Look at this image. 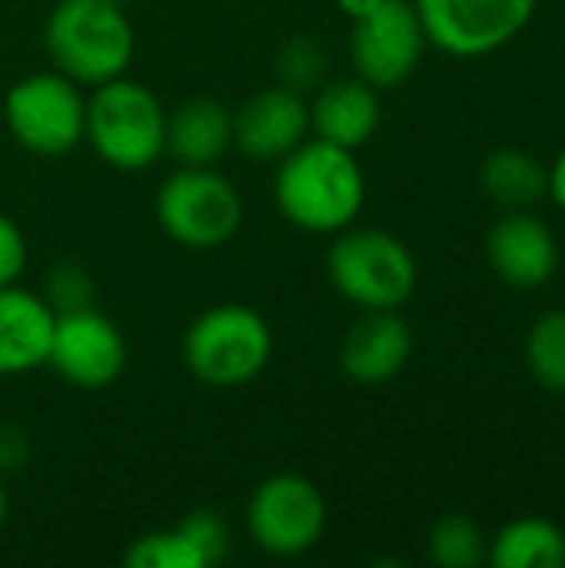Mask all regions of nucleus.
Wrapping results in <instances>:
<instances>
[{
	"instance_id": "obj_1",
	"label": "nucleus",
	"mask_w": 565,
	"mask_h": 568,
	"mask_svg": "<svg viewBox=\"0 0 565 568\" xmlns=\"http://www.w3.org/2000/svg\"><path fill=\"white\" fill-rule=\"evenodd\" d=\"M273 196L286 223L303 233H340L353 226L366 200V180L353 150L303 140L280 160Z\"/></svg>"
},
{
	"instance_id": "obj_2",
	"label": "nucleus",
	"mask_w": 565,
	"mask_h": 568,
	"mask_svg": "<svg viewBox=\"0 0 565 568\" xmlns=\"http://www.w3.org/2000/svg\"><path fill=\"white\" fill-rule=\"evenodd\" d=\"M43 47L53 70L80 87H100L127 73L137 33L127 10L110 0H57L43 23Z\"/></svg>"
},
{
	"instance_id": "obj_3",
	"label": "nucleus",
	"mask_w": 565,
	"mask_h": 568,
	"mask_svg": "<svg viewBox=\"0 0 565 568\" xmlns=\"http://www.w3.org/2000/svg\"><path fill=\"white\" fill-rule=\"evenodd\" d=\"M93 153L123 173L153 166L167 150V113L157 93L137 80L117 77L87 97V133Z\"/></svg>"
},
{
	"instance_id": "obj_4",
	"label": "nucleus",
	"mask_w": 565,
	"mask_h": 568,
	"mask_svg": "<svg viewBox=\"0 0 565 568\" xmlns=\"http://www.w3.org/2000/svg\"><path fill=\"white\" fill-rule=\"evenodd\" d=\"M270 356L273 329L243 303L210 306L183 333L186 369L213 389H240L253 383L270 366Z\"/></svg>"
},
{
	"instance_id": "obj_5",
	"label": "nucleus",
	"mask_w": 565,
	"mask_h": 568,
	"mask_svg": "<svg viewBox=\"0 0 565 568\" xmlns=\"http://www.w3.org/2000/svg\"><path fill=\"white\" fill-rule=\"evenodd\" d=\"M333 290L360 310H400L416 290V256L386 230H340L326 253Z\"/></svg>"
},
{
	"instance_id": "obj_6",
	"label": "nucleus",
	"mask_w": 565,
	"mask_h": 568,
	"mask_svg": "<svg viewBox=\"0 0 565 568\" xmlns=\"http://www.w3.org/2000/svg\"><path fill=\"white\" fill-rule=\"evenodd\" d=\"M160 230L186 250H216L243 223L240 190L210 166H180L157 190Z\"/></svg>"
},
{
	"instance_id": "obj_7",
	"label": "nucleus",
	"mask_w": 565,
	"mask_h": 568,
	"mask_svg": "<svg viewBox=\"0 0 565 568\" xmlns=\"http://www.w3.org/2000/svg\"><path fill=\"white\" fill-rule=\"evenodd\" d=\"M3 120L10 136L37 156H67L87 133V97L80 83L60 70L30 73L3 97Z\"/></svg>"
},
{
	"instance_id": "obj_8",
	"label": "nucleus",
	"mask_w": 565,
	"mask_h": 568,
	"mask_svg": "<svg viewBox=\"0 0 565 568\" xmlns=\"http://www.w3.org/2000/svg\"><path fill=\"white\" fill-rule=\"evenodd\" d=\"M246 529L253 546L273 559L306 556L326 532V499L313 479L300 473H276L253 489Z\"/></svg>"
},
{
	"instance_id": "obj_9",
	"label": "nucleus",
	"mask_w": 565,
	"mask_h": 568,
	"mask_svg": "<svg viewBox=\"0 0 565 568\" xmlns=\"http://www.w3.org/2000/svg\"><path fill=\"white\" fill-rule=\"evenodd\" d=\"M426 43L450 57H486L516 40L539 0H416Z\"/></svg>"
},
{
	"instance_id": "obj_10",
	"label": "nucleus",
	"mask_w": 565,
	"mask_h": 568,
	"mask_svg": "<svg viewBox=\"0 0 565 568\" xmlns=\"http://www.w3.org/2000/svg\"><path fill=\"white\" fill-rule=\"evenodd\" d=\"M426 33L410 0H383L366 17L353 20L350 57L356 77L376 90L400 87L420 67Z\"/></svg>"
},
{
	"instance_id": "obj_11",
	"label": "nucleus",
	"mask_w": 565,
	"mask_h": 568,
	"mask_svg": "<svg viewBox=\"0 0 565 568\" xmlns=\"http://www.w3.org/2000/svg\"><path fill=\"white\" fill-rule=\"evenodd\" d=\"M47 366L77 389H107L127 366L123 333L93 306L60 313L53 323Z\"/></svg>"
},
{
	"instance_id": "obj_12",
	"label": "nucleus",
	"mask_w": 565,
	"mask_h": 568,
	"mask_svg": "<svg viewBox=\"0 0 565 568\" xmlns=\"http://www.w3.org/2000/svg\"><path fill=\"white\" fill-rule=\"evenodd\" d=\"M486 260L500 283L513 290H539L559 270V240L529 210H503L486 233Z\"/></svg>"
},
{
	"instance_id": "obj_13",
	"label": "nucleus",
	"mask_w": 565,
	"mask_h": 568,
	"mask_svg": "<svg viewBox=\"0 0 565 568\" xmlns=\"http://www.w3.org/2000/svg\"><path fill=\"white\" fill-rule=\"evenodd\" d=\"M310 133V103L286 87L250 93L233 110V146L260 163L283 160Z\"/></svg>"
},
{
	"instance_id": "obj_14",
	"label": "nucleus",
	"mask_w": 565,
	"mask_h": 568,
	"mask_svg": "<svg viewBox=\"0 0 565 568\" xmlns=\"http://www.w3.org/2000/svg\"><path fill=\"white\" fill-rule=\"evenodd\" d=\"M413 356V333L400 310H363L340 346V369L360 386L396 379Z\"/></svg>"
},
{
	"instance_id": "obj_15",
	"label": "nucleus",
	"mask_w": 565,
	"mask_h": 568,
	"mask_svg": "<svg viewBox=\"0 0 565 568\" xmlns=\"http://www.w3.org/2000/svg\"><path fill=\"white\" fill-rule=\"evenodd\" d=\"M57 313L40 293L17 283L0 286V376L47 366Z\"/></svg>"
},
{
	"instance_id": "obj_16",
	"label": "nucleus",
	"mask_w": 565,
	"mask_h": 568,
	"mask_svg": "<svg viewBox=\"0 0 565 568\" xmlns=\"http://www.w3.org/2000/svg\"><path fill=\"white\" fill-rule=\"evenodd\" d=\"M380 93L360 77L316 87V97L310 103V130L320 140L353 153L373 140V133L380 130Z\"/></svg>"
},
{
	"instance_id": "obj_17",
	"label": "nucleus",
	"mask_w": 565,
	"mask_h": 568,
	"mask_svg": "<svg viewBox=\"0 0 565 568\" xmlns=\"http://www.w3.org/2000/svg\"><path fill=\"white\" fill-rule=\"evenodd\" d=\"M233 146V110L213 97L183 100L167 113V153L180 166H213Z\"/></svg>"
},
{
	"instance_id": "obj_18",
	"label": "nucleus",
	"mask_w": 565,
	"mask_h": 568,
	"mask_svg": "<svg viewBox=\"0 0 565 568\" xmlns=\"http://www.w3.org/2000/svg\"><path fill=\"white\" fill-rule=\"evenodd\" d=\"M480 186L500 210H533L549 190V166L519 146H500L483 160Z\"/></svg>"
},
{
	"instance_id": "obj_19",
	"label": "nucleus",
	"mask_w": 565,
	"mask_h": 568,
	"mask_svg": "<svg viewBox=\"0 0 565 568\" xmlns=\"http://www.w3.org/2000/svg\"><path fill=\"white\" fill-rule=\"evenodd\" d=\"M486 562L496 568H563L565 532L543 516H519L490 539Z\"/></svg>"
},
{
	"instance_id": "obj_20",
	"label": "nucleus",
	"mask_w": 565,
	"mask_h": 568,
	"mask_svg": "<svg viewBox=\"0 0 565 568\" xmlns=\"http://www.w3.org/2000/svg\"><path fill=\"white\" fill-rule=\"evenodd\" d=\"M523 359L539 389L565 396V310H546L533 320L526 329Z\"/></svg>"
},
{
	"instance_id": "obj_21",
	"label": "nucleus",
	"mask_w": 565,
	"mask_h": 568,
	"mask_svg": "<svg viewBox=\"0 0 565 568\" xmlns=\"http://www.w3.org/2000/svg\"><path fill=\"white\" fill-rule=\"evenodd\" d=\"M430 559L440 568H476L486 562L490 539L470 516H443L433 523L430 539H426Z\"/></svg>"
},
{
	"instance_id": "obj_22",
	"label": "nucleus",
	"mask_w": 565,
	"mask_h": 568,
	"mask_svg": "<svg viewBox=\"0 0 565 568\" xmlns=\"http://www.w3.org/2000/svg\"><path fill=\"white\" fill-rule=\"evenodd\" d=\"M127 568H203V559L190 546V539L173 526V529H157L137 536L127 552H123Z\"/></svg>"
},
{
	"instance_id": "obj_23",
	"label": "nucleus",
	"mask_w": 565,
	"mask_h": 568,
	"mask_svg": "<svg viewBox=\"0 0 565 568\" xmlns=\"http://www.w3.org/2000/svg\"><path fill=\"white\" fill-rule=\"evenodd\" d=\"M323 73H326V50L316 37L296 33L280 47V53H276L280 87H286L293 93H306V90L320 87Z\"/></svg>"
},
{
	"instance_id": "obj_24",
	"label": "nucleus",
	"mask_w": 565,
	"mask_h": 568,
	"mask_svg": "<svg viewBox=\"0 0 565 568\" xmlns=\"http://www.w3.org/2000/svg\"><path fill=\"white\" fill-rule=\"evenodd\" d=\"M47 306L60 316V313H73L83 306H93V276L87 273L83 263L73 260H60L47 270L43 276V293Z\"/></svg>"
},
{
	"instance_id": "obj_25",
	"label": "nucleus",
	"mask_w": 565,
	"mask_h": 568,
	"mask_svg": "<svg viewBox=\"0 0 565 568\" xmlns=\"http://www.w3.org/2000/svg\"><path fill=\"white\" fill-rule=\"evenodd\" d=\"M176 529L190 539V546L203 559V568L220 566L230 556V526L223 523L220 513H213V509H193V513H186L176 523Z\"/></svg>"
},
{
	"instance_id": "obj_26",
	"label": "nucleus",
	"mask_w": 565,
	"mask_h": 568,
	"mask_svg": "<svg viewBox=\"0 0 565 568\" xmlns=\"http://www.w3.org/2000/svg\"><path fill=\"white\" fill-rule=\"evenodd\" d=\"M27 270V240L20 233V226L0 213V286L20 283Z\"/></svg>"
},
{
	"instance_id": "obj_27",
	"label": "nucleus",
	"mask_w": 565,
	"mask_h": 568,
	"mask_svg": "<svg viewBox=\"0 0 565 568\" xmlns=\"http://www.w3.org/2000/svg\"><path fill=\"white\" fill-rule=\"evenodd\" d=\"M27 453H30L27 433L13 423H0V469L3 473L20 469L27 463Z\"/></svg>"
},
{
	"instance_id": "obj_28",
	"label": "nucleus",
	"mask_w": 565,
	"mask_h": 568,
	"mask_svg": "<svg viewBox=\"0 0 565 568\" xmlns=\"http://www.w3.org/2000/svg\"><path fill=\"white\" fill-rule=\"evenodd\" d=\"M546 196H553V203L565 213V150L556 156V163L549 166V190Z\"/></svg>"
},
{
	"instance_id": "obj_29",
	"label": "nucleus",
	"mask_w": 565,
	"mask_h": 568,
	"mask_svg": "<svg viewBox=\"0 0 565 568\" xmlns=\"http://www.w3.org/2000/svg\"><path fill=\"white\" fill-rule=\"evenodd\" d=\"M383 0H336V7L350 17V20H360V17H366L370 10H376Z\"/></svg>"
},
{
	"instance_id": "obj_30",
	"label": "nucleus",
	"mask_w": 565,
	"mask_h": 568,
	"mask_svg": "<svg viewBox=\"0 0 565 568\" xmlns=\"http://www.w3.org/2000/svg\"><path fill=\"white\" fill-rule=\"evenodd\" d=\"M3 523H7V489L0 483V529H3Z\"/></svg>"
},
{
	"instance_id": "obj_31",
	"label": "nucleus",
	"mask_w": 565,
	"mask_h": 568,
	"mask_svg": "<svg viewBox=\"0 0 565 568\" xmlns=\"http://www.w3.org/2000/svg\"><path fill=\"white\" fill-rule=\"evenodd\" d=\"M110 3H117V7H130L133 0H110Z\"/></svg>"
}]
</instances>
